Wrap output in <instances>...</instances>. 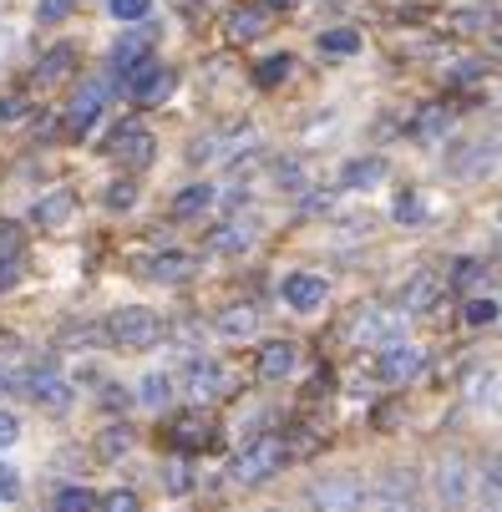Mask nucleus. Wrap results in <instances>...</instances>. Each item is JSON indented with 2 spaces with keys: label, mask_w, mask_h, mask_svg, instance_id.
<instances>
[{
  "label": "nucleus",
  "mask_w": 502,
  "mask_h": 512,
  "mask_svg": "<svg viewBox=\"0 0 502 512\" xmlns=\"http://www.w3.org/2000/svg\"><path fill=\"white\" fill-rule=\"evenodd\" d=\"M254 218H229V224H219V229H213L208 234V249L213 254H244L249 244H254Z\"/></svg>",
  "instance_id": "20"
},
{
  "label": "nucleus",
  "mask_w": 502,
  "mask_h": 512,
  "mask_svg": "<svg viewBox=\"0 0 502 512\" xmlns=\"http://www.w3.org/2000/svg\"><path fill=\"white\" fill-rule=\"evenodd\" d=\"M51 512H97V497L87 487H61L51 497Z\"/></svg>",
  "instance_id": "30"
},
{
  "label": "nucleus",
  "mask_w": 502,
  "mask_h": 512,
  "mask_svg": "<svg viewBox=\"0 0 502 512\" xmlns=\"http://www.w3.org/2000/svg\"><path fill=\"white\" fill-rule=\"evenodd\" d=\"M472 492H477V462L462 452V447H447L432 467V497H437V512H467L472 507Z\"/></svg>",
  "instance_id": "3"
},
{
  "label": "nucleus",
  "mask_w": 502,
  "mask_h": 512,
  "mask_svg": "<svg viewBox=\"0 0 502 512\" xmlns=\"http://www.w3.org/2000/svg\"><path fill=\"white\" fill-rule=\"evenodd\" d=\"M401 315L396 310H381V305H361L350 315V325H345V340H355V345H376V350H386V345H396L401 340Z\"/></svg>",
  "instance_id": "7"
},
{
  "label": "nucleus",
  "mask_w": 502,
  "mask_h": 512,
  "mask_svg": "<svg viewBox=\"0 0 502 512\" xmlns=\"http://www.w3.org/2000/svg\"><path fill=\"white\" fill-rule=\"evenodd\" d=\"M295 365H300V350L290 340H264L259 355H254V371L264 381H284V376H295Z\"/></svg>",
  "instance_id": "17"
},
{
  "label": "nucleus",
  "mask_w": 502,
  "mask_h": 512,
  "mask_svg": "<svg viewBox=\"0 0 502 512\" xmlns=\"http://www.w3.org/2000/svg\"><path fill=\"white\" fill-rule=\"evenodd\" d=\"M168 92H173V71H168V66H158L153 56L142 61V66H132V71H127V97H132L137 107H158Z\"/></svg>",
  "instance_id": "10"
},
{
  "label": "nucleus",
  "mask_w": 502,
  "mask_h": 512,
  "mask_svg": "<svg viewBox=\"0 0 502 512\" xmlns=\"http://www.w3.org/2000/svg\"><path fill=\"white\" fill-rule=\"evenodd\" d=\"M71 11H77V0H41V6H36V21H41V26H56V21H66Z\"/></svg>",
  "instance_id": "39"
},
{
  "label": "nucleus",
  "mask_w": 502,
  "mask_h": 512,
  "mask_svg": "<svg viewBox=\"0 0 502 512\" xmlns=\"http://www.w3.org/2000/svg\"><path fill=\"white\" fill-rule=\"evenodd\" d=\"M290 462H295V447L284 442V436H254V442H244V447L229 457L224 477H229L234 487H259V482L279 477Z\"/></svg>",
  "instance_id": "1"
},
{
  "label": "nucleus",
  "mask_w": 502,
  "mask_h": 512,
  "mask_svg": "<svg viewBox=\"0 0 502 512\" xmlns=\"http://www.w3.org/2000/svg\"><path fill=\"white\" fill-rule=\"evenodd\" d=\"M102 203H107L112 213H127V208L137 203V183H132V178H117V183H107V193H102Z\"/></svg>",
  "instance_id": "32"
},
{
  "label": "nucleus",
  "mask_w": 502,
  "mask_h": 512,
  "mask_svg": "<svg viewBox=\"0 0 502 512\" xmlns=\"http://www.w3.org/2000/svg\"><path fill=\"white\" fill-rule=\"evenodd\" d=\"M305 512H371V487L355 472H335L305 487Z\"/></svg>",
  "instance_id": "5"
},
{
  "label": "nucleus",
  "mask_w": 502,
  "mask_h": 512,
  "mask_svg": "<svg viewBox=\"0 0 502 512\" xmlns=\"http://www.w3.org/2000/svg\"><path fill=\"white\" fill-rule=\"evenodd\" d=\"M264 320H259V310L254 305H229V310H219V315H213V335H219V340H249L254 330H259Z\"/></svg>",
  "instance_id": "18"
},
{
  "label": "nucleus",
  "mask_w": 502,
  "mask_h": 512,
  "mask_svg": "<svg viewBox=\"0 0 502 512\" xmlns=\"http://www.w3.org/2000/svg\"><path fill=\"white\" fill-rule=\"evenodd\" d=\"M26 396L41 406V411H71L77 406V386H71L61 371H51V365H41V371H26Z\"/></svg>",
  "instance_id": "9"
},
{
  "label": "nucleus",
  "mask_w": 502,
  "mask_h": 512,
  "mask_svg": "<svg viewBox=\"0 0 502 512\" xmlns=\"http://www.w3.org/2000/svg\"><path fill=\"white\" fill-rule=\"evenodd\" d=\"M178 386H183V396L188 401H219L224 391H229V371L219 360H208V355H193L188 365H183V376H178Z\"/></svg>",
  "instance_id": "8"
},
{
  "label": "nucleus",
  "mask_w": 502,
  "mask_h": 512,
  "mask_svg": "<svg viewBox=\"0 0 502 512\" xmlns=\"http://www.w3.org/2000/svg\"><path fill=\"white\" fill-rule=\"evenodd\" d=\"M132 452V426H107V431H97V442H92V457L97 462H122Z\"/></svg>",
  "instance_id": "25"
},
{
  "label": "nucleus",
  "mask_w": 502,
  "mask_h": 512,
  "mask_svg": "<svg viewBox=\"0 0 502 512\" xmlns=\"http://www.w3.org/2000/svg\"><path fill=\"white\" fill-rule=\"evenodd\" d=\"M264 31V11H234L229 16V41H254Z\"/></svg>",
  "instance_id": "31"
},
{
  "label": "nucleus",
  "mask_w": 502,
  "mask_h": 512,
  "mask_svg": "<svg viewBox=\"0 0 502 512\" xmlns=\"http://www.w3.org/2000/svg\"><path fill=\"white\" fill-rule=\"evenodd\" d=\"M137 274H142V279H153V284H178V279L193 274V254H183V249L148 254V259H137Z\"/></svg>",
  "instance_id": "16"
},
{
  "label": "nucleus",
  "mask_w": 502,
  "mask_h": 512,
  "mask_svg": "<svg viewBox=\"0 0 502 512\" xmlns=\"http://www.w3.org/2000/svg\"><path fill=\"white\" fill-rule=\"evenodd\" d=\"M102 340L117 345V350H148V345L163 340V320L148 305H122L102 320Z\"/></svg>",
  "instance_id": "4"
},
{
  "label": "nucleus",
  "mask_w": 502,
  "mask_h": 512,
  "mask_svg": "<svg viewBox=\"0 0 502 512\" xmlns=\"http://www.w3.org/2000/svg\"><path fill=\"white\" fill-rule=\"evenodd\" d=\"M472 507L477 512H502V447L487 452L477 462V492H472Z\"/></svg>",
  "instance_id": "15"
},
{
  "label": "nucleus",
  "mask_w": 502,
  "mask_h": 512,
  "mask_svg": "<svg viewBox=\"0 0 502 512\" xmlns=\"http://www.w3.org/2000/svg\"><path fill=\"white\" fill-rule=\"evenodd\" d=\"M0 56H6V36H0Z\"/></svg>",
  "instance_id": "52"
},
{
  "label": "nucleus",
  "mask_w": 502,
  "mask_h": 512,
  "mask_svg": "<svg viewBox=\"0 0 502 512\" xmlns=\"http://www.w3.org/2000/svg\"><path fill=\"white\" fill-rule=\"evenodd\" d=\"M467 401L482 406L487 416H502V365H482V371L467 381Z\"/></svg>",
  "instance_id": "19"
},
{
  "label": "nucleus",
  "mask_w": 502,
  "mask_h": 512,
  "mask_svg": "<svg viewBox=\"0 0 502 512\" xmlns=\"http://www.w3.org/2000/svg\"><path fill=\"white\" fill-rule=\"evenodd\" d=\"M284 77H290V56H269V61H259V87H279Z\"/></svg>",
  "instance_id": "38"
},
{
  "label": "nucleus",
  "mask_w": 502,
  "mask_h": 512,
  "mask_svg": "<svg viewBox=\"0 0 502 512\" xmlns=\"http://www.w3.org/2000/svg\"><path fill=\"white\" fill-rule=\"evenodd\" d=\"M107 153L122 163V168H148L153 163V153H158V142H153V132H142L137 122H127V127H117L112 137H107Z\"/></svg>",
  "instance_id": "12"
},
{
  "label": "nucleus",
  "mask_w": 502,
  "mask_h": 512,
  "mask_svg": "<svg viewBox=\"0 0 502 512\" xmlns=\"http://www.w3.org/2000/svg\"><path fill=\"white\" fill-rule=\"evenodd\" d=\"M127 406H137V391H127V386H102V411H107V416H122Z\"/></svg>",
  "instance_id": "37"
},
{
  "label": "nucleus",
  "mask_w": 502,
  "mask_h": 512,
  "mask_svg": "<svg viewBox=\"0 0 502 512\" xmlns=\"http://www.w3.org/2000/svg\"><path fill=\"white\" fill-rule=\"evenodd\" d=\"M320 51L325 56H355L361 51V31L355 26H330V31H320Z\"/></svg>",
  "instance_id": "28"
},
{
  "label": "nucleus",
  "mask_w": 502,
  "mask_h": 512,
  "mask_svg": "<svg viewBox=\"0 0 502 512\" xmlns=\"http://www.w3.org/2000/svg\"><path fill=\"white\" fill-rule=\"evenodd\" d=\"M153 56V46H148V36H137V31H127V36H117V46H112V71L117 77H127L132 66H142Z\"/></svg>",
  "instance_id": "22"
},
{
  "label": "nucleus",
  "mask_w": 502,
  "mask_h": 512,
  "mask_svg": "<svg viewBox=\"0 0 502 512\" xmlns=\"http://www.w3.org/2000/svg\"><path fill=\"white\" fill-rule=\"evenodd\" d=\"M371 512H421V472L386 467L371 487Z\"/></svg>",
  "instance_id": "6"
},
{
  "label": "nucleus",
  "mask_w": 502,
  "mask_h": 512,
  "mask_svg": "<svg viewBox=\"0 0 502 512\" xmlns=\"http://www.w3.org/2000/svg\"><path fill=\"white\" fill-rule=\"evenodd\" d=\"M279 300L290 305L295 315H315V310L330 300V284H325L320 274H284V284H279Z\"/></svg>",
  "instance_id": "14"
},
{
  "label": "nucleus",
  "mask_w": 502,
  "mask_h": 512,
  "mask_svg": "<svg viewBox=\"0 0 502 512\" xmlns=\"http://www.w3.org/2000/svg\"><path fill=\"white\" fill-rule=\"evenodd\" d=\"M137 406H153V411H163V406H173V381L168 376H142L137 381Z\"/></svg>",
  "instance_id": "27"
},
{
  "label": "nucleus",
  "mask_w": 502,
  "mask_h": 512,
  "mask_svg": "<svg viewBox=\"0 0 502 512\" xmlns=\"http://www.w3.org/2000/svg\"><path fill=\"white\" fill-rule=\"evenodd\" d=\"M259 153V132L254 127H219V132H203L188 142V163L193 168H244Z\"/></svg>",
  "instance_id": "2"
},
{
  "label": "nucleus",
  "mask_w": 502,
  "mask_h": 512,
  "mask_svg": "<svg viewBox=\"0 0 502 512\" xmlns=\"http://www.w3.org/2000/svg\"><path fill=\"white\" fill-rule=\"evenodd\" d=\"M264 6H269V11H284V6H290V0H264Z\"/></svg>",
  "instance_id": "50"
},
{
  "label": "nucleus",
  "mask_w": 502,
  "mask_h": 512,
  "mask_svg": "<svg viewBox=\"0 0 502 512\" xmlns=\"http://www.w3.org/2000/svg\"><path fill=\"white\" fill-rule=\"evenodd\" d=\"M259 512H295V507H259Z\"/></svg>",
  "instance_id": "51"
},
{
  "label": "nucleus",
  "mask_w": 502,
  "mask_h": 512,
  "mask_svg": "<svg viewBox=\"0 0 502 512\" xmlns=\"http://www.w3.org/2000/svg\"><path fill=\"white\" fill-rule=\"evenodd\" d=\"M492 16L487 11H467V16H452V31H487Z\"/></svg>",
  "instance_id": "46"
},
{
  "label": "nucleus",
  "mask_w": 502,
  "mask_h": 512,
  "mask_svg": "<svg viewBox=\"0 0 502 512\" xmlns=\"http://www.w3.org/2000/svg\"><path fill=\"white\" fill-rule=\"evenodd\" d=\"M203 436H208V431H203L198 421H178V426H173V447H183V452H193V447L203 442Z\"/></svg>",
  "instance_id": "42"
},
{
  "label": "nucleus",
  "mask_w": 502,
  "mask_h": 512,
  "mask_svg": "<svg viewBox=\"0 0 502 512\" xmlns=\"http://www.w3.org/2000/svg\"><path fill=\"white\" fill-rule=\"evenodd\" d=\"M213 198H219V188H208V183H188L173 193V218H198Z\"/></svg>",
  "instance_id": "26"
},
{
  "label": "nucleus",
  "mask_w": 502,
  "mask_h": 512,
  "mask_svg": "<svg viewBox=\"0 0 502 512\" xmlns=\"http://www.w3.org/2000/svg\"><path fill=\"white\" fill-rule=\"evenodd\" d=\"M386 178V163H350L345 173H340V188H371V183H381Z\"/></svg>",
  "instance_id": "29"
},
{
  "label": "nucleus",
  "mask_w": 502,
  "mask_h": 512,
  "mask_svg": "<svg viewBox=\"0 0 502 512\" xmlns=\"http://www.w3.org/2000/svg\"><path fill=\"white\" fill-rule=\"evenodd\" d=\"M0 6H6V0H0Z\"/></svg>",
  "instance_id": "53"
},
{
  "label": "nucleus",
  "mask_w": 502,
  "mask_h": 512,
  "mask_svg": "<svg viewBox=\"0 0 502 512\" xmlns=\"http://www.w3.org/2000/svg\"><path fill=\"white\" fill-rule=\"evenodd\" d=\"M107 11L117 16V21H142L153 11V0H107Z\"/></svg>",
  "instance_id": "40"
},
{
  "label": "nucleus",
  "mask_w": 502,
  "mask_h": 512,
  "mask_svg": "<svg viewBox=\"0 0 502 512\" xmlns=\"http://www.w3.org/2000/svg\"><path fill=\"white\" fill-rule=\"evenodd\" d=\"M421 365H426V355L416 350V345H386V350H376V381L381 386H406L411 376H421Z\"/></svg>",
  "instance_id": "13"
},
{
  "label": "nucleus",
  "mask_w": 502,
  "mask_h": 512,
  "mask_svg": "<svg viewBox=\"0 0 502 512\" xmlns=\"http://www.w3.org/2000/svg\"><path fill=\"white\" fill-rule=\"evenodd\" d=\"M21 497V472L11 462H0V507H11Z\"/></svg>",
  "instance_id": "41"
},
{
  "label": "nucleus",
  "mask_w": 502,
  "mask_h": 512,
  "mask_svg": "<svg viewBox=\"0 0 502 512\" xmlns=\"http://www.w3.org/2000/svg\"><path fill=\"white\" fill-rule=\"evenodd\" d=\"M16 442H21V421L11 411H0V452H11Z\"/></svg>",
  "instance_id": "44"
},
{
  "label": "nucleus",
  "mask_w": 502,
  "mask_h": 512,
  "mask_svg": "<svg viewBox=\"0 0 502 512\" xmlns=\"http://www.w3.org/2000/svg\"><path fill=\"white\" fill-rule=\"evenodd\" d=\"M71 66H77V46H66V41H61V46H51V51L36 61V82H41V87H56Z\"/></svg>",
  "instance_id": "24"
},
{
  "label": "nucleus",
  "mask_w": 502,
  "mask_h": 512,
  "mask_svg": "<svg viewBox=\"0 0 502 512\" xmlns=\"http://www.w3.org/2000/svg\"><path fill=\"white\" fill-rule=\"evenodd\" d=\"M462 320H467V325H487V320H497V305H492V300H472V305L462 310Z\"/></svg>",
  "instance_id": "45"
},
{
  "label": "nucleus",
  "mask_w": 502,
  "mask_h": 512,
  "mask_svg": "<svg viewBox=\"0 0 502 512\" xmlns=\"http://www.w3.org/2000/svg\"><path fill=\"white\" fill-rule=\"evenodd\" d=\"M16 117H26V97H6V102H0V122H16Z\"/></svg>",
  "instance_id": "49"
},
{
  "label": "nucleus",
  "mask_w": 502,
  "mask_h": 512,
  "mask_svg": "<svg viewBox=\"0 0 502 512\" xmlns=\"http://www.w3.org/2000/svg\"><path fill=\"white\" fill-rule=\"evenodd\" d=\"M163 487H168L173 497H188V492H193V467H188V462H168V467H163Z\"/></svg>",
  "instance_id": "35"
},
{
  "label": "nucleus",
  "mask_w": 502,
  "mask_h": 512,
  "mask_svg": "<svg viewBox=\"0 0 502 512\" xmlns=\"http://www.w3.org/2000/svg\"><path fill=\"white\" fill-rule=\"evenodd\" d=\"M274 183L295 193V188H305V168H295L290 158H284V163H274Z\"/></svg>",
  "instance_id": "43"
},
{
  "label": "nucleus",
  "mask_w": 502,
  "mask_h": 512,
  "mask_svg": "<svg viewBox=\"0 0 502 512\" xmlns=\"http://www.w3.org/2000/svg\"><path fill=\"white\" fill-rule=\"evenodd\" d=\"M396 224H421V208H416V198H401V203H396Z\"/></svg>",
  "instance_id": "48"
},
{
  "label": "nucleus",
  "mask_w": 502,
  "mask_h": 512,
  "mask_svg": "<svg viewBox=\"0 0 502 512\" xmlns=\"http://www.w3.org/2000/svg\"><path fill=\"white\" fill-rule=\"evenodd\" d=\"M437 300H442V284L432 279V274H416V279H406V289H401V310H437Z\"/></svg>",
  "instance_id": "23"
},
{
  "label": "nucleus",
  "mask_w": 502,
  "mask_h": 512,
  "mask_svg": "<svg viewBox=\"0 0 502 512\" xmlns=\"http://www.w3.org/2000/svg\"><path fill=\"white\" fill-rule=\"evenodd\" d=\"M97 512H142V502L132 487H112L107 497H97Z\"/></svg>",
  "instance_id": "36"
},
{
  "label": "nucleus",
  "mask_w": 502,
  "mask_h": 512,
  "mask_svg": "<svg viewBox=\"0 0 502 512\" xmlns=\"http://www.w3.org/2000/svg\"><path fill=\"white\" fill-rule=\"evenodd\" d=\"M447 117H452V112H447V107H426V112H421V117H416V127H411V132H416V137H442V132H447V127H452V122H447Z\"/></svg>",
  "instance_id": "33"
},
{
  "label": "nucleus",
  "mask_w": 502,
  "mask_h": 512,
  "mask_svg": "<svg viewBox=\"0 0 502 512\" xmlns=\"http://www.w3.org/2000/svg\"><path fill=\"white\" fill-rule=\"evenodd\" d=\"M71 203H77V198H71L66 188H56V193H41V198H36V208H31L36 229H61L66 218H71Z\"/></svg>",
  "instance_id": "21"
},
{
  "label": "nucleus",
  "mask_w": 502,
  "mask_h": 512,
  "mask_svg": "<svg viewBox=\"0 0 502 512\" xmlns=\"http://www.w3.org/2000/svg\"><path fill=\"white\" fill-rule=\"evenodd\" d=\"M21 284V259H0V295Z\"/></svg>",
  "instance_id": "47"
},
{
  "label": "nucleus",
  "mask_w": 502,
  "mask_h": 512,
  "mask_svg": "<svg viewBox=\"0 0 502 512\" xmlns=\"http://www.w3.org/2000/svg\"><path fill=\"white\" fill-rule=\"evenodd\" d=\"M102 112H107V82H82L77 97H71V107H66V132L87 137L102 122Z\"/></svg>",
  "instance_id": "11"
},
{
  "label": "nucleus",
  "mask_w": 502,
  "mask_h": 512,
  "mask_svg": "<svg viewBox=\"0 0 502 512\" xmlns=\"http://www.w3.org/2000/svg\"><path fill=\"white\" fill-rule=\"evenodd\" d=\"M21 249H26V229L0 218V259H21Z\"/></svg>",
  "instance_id": "34"
}]
</instances>
